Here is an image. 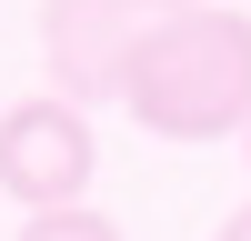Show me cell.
Returning a JSON list of instances; mask_svg holds the SVG:
<instances>
[{
    "mask_svg": "<svg viewBox=\"0 0 251 241\" xmlns=\"http://www.w3.org/2000/svg\"><path fill=\"white\" fill-rule=\"evenodd\" d=\"M121 100L161 141H231V131H251V10L201 0V10L161 20L141 40L131 80H121Z\"/></svg>",
    "mask_w": 251,
    "mask_h": 241,
    "instance_id": "cell-1",
    "label": "cell"
},
{
    "mask_svg": "<svg viewBox=\"0 0 251 241\" xmlns=\"http://www.w3.org/2000/svg\"><path fill=\"white\" fill-rule=\"evenodd\" d=\"M181 10H201V0H40V60H50V91L71 100V111L121 100L141 40H151L161 20H181Z\"/></svg>",
    "mask_w": 251,
    "mask_h": 241,
    "instance_id": "cell-2",
    "label": "cell"
},
{
    "mask_svg": "<svg viewBox=\"0 0 251 241\" xmlns=\"http://www.w3.org/2000/svg\"><path fill=\"white\" fill-rule=\"evenodd\" d=\"M91 171H100L91 120H80L60 91L0 111V191H10L20 211H71V201L91 191Z\"/></svg>",
    "mask_w": 251,
    "mask_h": 241,
    "instance_id": "cell-3",
    "label": "cell"
},
{
    "mask_svg": "<svg viewBox=\"0 0 251 241\" xmlns=\"http://www.w3.org/2000/svg\"><path fill=\"white\" fill-rule=\"evenodd\" d=\"M10 241H121V221H100V211H80V201H71V211H30Z\"/></svg>",
    "mask_w": 251,
    "mask_h": 241,
    "instance_id": "cell-4",
    "label": "cell"
},
{
    "mask_svg": "<svg viewBox=\"0 0 251 241\" xmlns=\"http://www.w3.org/2000/svg\"><path fill=\"white\" fill-rule=\"evenodd\" d=\"M211 241H251V201H241V211H231V221H221V231H211Z\"/></svg>",
    "mask_w": 251,
    "mask_h": 241,
    "instance_id": "cell-5",
    "label": "cell"
},
{
    "mask_svg": "<svg viewBox=\"0 0 251 241\" xmlns=\"http://www.w3.org/2000/svg\"><path fill=\"white\" fill-rule=\"evenodd\" d=\"M241 161H251V131H241Z\"/></svg>",
    "mask_w": 251,
    "mask_h": 241,
    "instance_id": "cell-6",
    "label": "cell"
}]
</instances>
